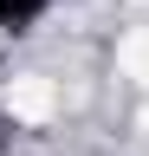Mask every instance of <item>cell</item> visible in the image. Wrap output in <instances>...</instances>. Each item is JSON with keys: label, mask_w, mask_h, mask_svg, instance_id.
Instances as JSON below:
<instances>
[{"label": "cell", "mask_w": 149, "mask_h": 156, "mask_svg": "<svg viewBox=\"0 0 149 156\" xmlns=\"http://www.w3.org/2000/svg\"><path fill=\"white\" fill-rule=\"evenodd\" d=\"M52 7V0H0V33H20V26H32Z\"/></svg>", "instance_id": "1"}]
</instances>
